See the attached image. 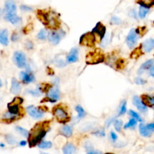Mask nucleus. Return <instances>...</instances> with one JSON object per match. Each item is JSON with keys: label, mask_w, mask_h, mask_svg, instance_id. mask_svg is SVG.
<instances>
[{"label": "nucleus", "mask_w": 154, "mask_h": 154, "mask_svg": "<svg viewBox=\"0 0 154 154\" xmlns=\"http://www.w3.org/2000/svg\"><path fill=\"white\" fill-rule=\"evenodd\" d=\"M114 121V117H112V118L108 119V120L106 121V123H105L107 128H108V127L111 126V124Z\"/></svg>", "instance_id": "46"}, {"label": "nucleus", "mask_w": 154, "mask_h": 154, "mask_svg": "<svg viewBox=\"0 0 154 154\" xmlns=\"http://www.w3.org/2000/svg\"><path fill=\"white\" fill-rule=\"evenodd\" d=\"M141 100L142 101L143 103L146 105L147 107H150L153 108L154 105V98L150 95H146V94H144V95H141Z\"/></svg>", "instance_id": "20"}, {"label": "nucleus", "mask_w": 154, "mask_h": 154, "mask_svg": "<svg viewBox=\"0 0 154 154\" xmlns=\"http://www.w3.org/2000/svg\"><path fill=\"white\" fill-rule=\"evenodd\" d=\"M48 121H44L38 123L33 127V129L29 133V145L30 147H35L38 144L44 137L46 135L48 130L49 129Z\"/></svg>", "instance_id": "1"}, {"label": "nucleus", "mask_w": 154, "mask_h": 154, "mask_svg": "<svg viewBox=\"0 0 154 154\" xmlns=\"http://www.w3.org/2000/svg\"><path fill=\"white\" fill-rule=\"evenodd\" d=\"M2 81H1V80H0V87H2Z\"/></svg>", "instance_id": "56"}, {"label": "nucleus", "mask_w": 154, "mask_h": 154, "mask_svg": "<svg viewBox=\"0 0 154 154\" xmlns=\"http://www.w3.org/2000/svg\"><path fill=\"white\" fill-rule=\"evenodd\" d=\"M10 92L14 95H18L21 92V86L16 78H12Z\"/></svg>", "instance_id": "16"}, {"label": "nucleus", "mask_w": 154, "mask_h": 154, "mask_svg": "<svg viewBox=\"0 0 154 154\" xmlns=\"http://www.w3.org/2000/svg\"><path fill=\"white\" fill-rule=\"evenodd\" d=\"M138 3L142 6L150 8L154 5V0H138Z\"/></svg>", "instance_id": "28"}, {"label": "nucleus", "mask_w": 154, "mask_h": 154, "mask_svg": "<svg viewBox=\"0 0 154 154\" xmlns=\"http://www.w3.org/2000/svg\"><path fill=\"white\" fill-rule=\"evenodd\" d=\"M26 111L28 112L29 114L35 119H40L43 117L44 116V111L40 108H36V107L33 106V105H30V106L27 107Z\"/></svg>", "instance_id": "7"}, {"label": "nucleus", "mask_w": 154, "mask_h": 154, "mask_svg": "<svg viewBox=\"0 0 154 154\" xmlns=\"http://www.w3.org/2000/svg\"><path fill=\"white\" fill-rule=\"evenodd\" d=\"M139 132L140 134H141L142 136L146 137V138L150 137L153 133L152 132L150 131L147 127L144 124H143V123H141V124L139 125Z\"/></svg>", "instance_id": "24"}, {"label": "nucleus", "mask_w": 154, "mask_h": 154, "mask_svg": "<svg viewBox=\"0 0 154 154\" xmlns=\"http://www.w3.org/2000/svg\"><path fill=\"white\" fill-rule=\"evenodd\" d=\"M5 140L8 142V144H11V145H13V144H15L17 143V140L12 135H11V134L5 135Z\"/></svg>", "instance_id": "34"}, {"label": "nucleus", "mask_w": 154, "mask_h": 154, "mask_svg": "<svg viewBox=\"0 0 154 154\" xmlns=\"http://www.w3.org/2000/svg\"><path fill=\"white\" fill-rule=\"evenodd\" d=\"M23 99L22 98H20V97H16V98H14L13 99V101H12V103L14 104H17V105H20V104L23 103Z\"/></svg>", "instance_id": "41"}, {"label": "nucleus", "mask_w": 154, "mask_h": 154, "mask_svg": "<svg viewBox=\"0 0 154 154\" xmlns=\"http://www.w3.org/2000/svg\"><path fill=\"white\" fill-rule=\"evenodd\" d=\"M95 37L93 33H87L83 35L80 38V44L83 46L93 48L95 46Z\"/></svg>", "instance_id": "4"}, {"label": "nucleus", "mask_w": 154, "mask_h": 154, "mask_svg": "<svg viewBox=\"0 0 154 154\" xmlns=\"http://www.w3.org/2000/svg\"><path fill=\"white\" fill-rule=\"evenodd\" d=\"M53 114L57 121L60 123H66L70 120V116L68 112L60 105L54 107L53 109Z\"/></svg>", "instance_id": "3"}, {"label": "nucleus", "mask_w": 154, "mask_h": 154, "mask_svg": "<svg viewBox=\"0 0 154 154\" xmlns=\"http://www.w3.org/2000/svg\"><path fill=\"white\" fill-rule=\"evenodd\" d=\"M110 134H111V138L112 141H116V139H117V135L116 134V133H115L114 132H111Z\"/></svg>", "instance_id": "47"}, {"label": "nucleus", "mask_w": 154, "mask_h": 154, "mask_svg": "<svg viewBox=\"0 0 154 154\" xmlns=\"http://www.w3.org/2000/svg\"><path fill=\"white\" fill-rule=\"evenodd\" d=\"M141 48H143V51L145 53H149L154 48V40L153 38H149L142 43Z\"/></svg>", "instance_id": "18"}, {"label": "nucleus", "mask_w": 154, "mask_h": 154, "mask_svg": "<svg viewBox=\"0 0 154 154\" xmlns=\"http://www.w3.org/2000/svg\"><path fill=\"white\" fill-rule=\"evenodd\" d=\"M38 147L41 149H49L52 147V142L46 141H41L38 144Z\"/></svg>", "instance_id": "29"}, {"label": "nucleus", "mask_w": 154, "mask_h": 154, "mask_svg": "<svg viewBox=\"0 0 154 154\" xmlns=\"http://www.w3.org/2000/svg\"><path fill=\"white\" fill-rule=\"evenodd\" d=\"M30 94H31L32 95H35V96H39L40 95V92L38 90H29L27 91Z\"/></svg>", "instance_id": "44"}, {"label": "nucleus", "mask_w": 154, "mask_h": 154, "mask_svg": "<svg viewBox=\"0 0 154 154\" xmlns=\"http://www.w3.org/2000/svg\"><path fill=\"white\" fill-rule=\"evenodd\" d=\"M132 102L134 104V106H136L138 110L141 112V113H145L147 111V107L144 105L141 100V98L138 96V95H134L133 96Z\"/></svg>", "instance_id": "9"}, {"label": "nucleus", "mask_w": 154, "mask_h": 154, "mask_svg": "<svg viewBox=\"0 0 154 154\" xmlns=\"http://www.w3.org/2000/svg\"><path fill=\"white\" fill-rule=\"evenodd\" d=\"M13 60L15 65L20 69H23L26 66V55L23 52L16 51L14 54Z\"/></svg>", "instance_id": "5"}, {"label": "nucleus", "mask_w": 154, "mask_h": 154, "mask_svg": "<svg viewBox=\"0 0 154 154\" xmlns=\"http://www.w3.org/2000/svg\"><path fill=\"white\" fill-rule=\"evenodd\" d=\"M37 37H38V39L40 40H44L45 38H46L47 37V32L45 30H40L39 33H38V35H37Z\"/></svg>", "instance_id": "37"}, {"label": "nucleus", "mask_w": 154, "mask_h": 154, "mask_svg": "<svg viewBox=\"0 0 154 154\" xmlns=\"http://www.w3.org/2000/svg\"><path fill=\"white\" fill-rule=\"evenodd\" d=\"M2 14V9H0V17H1Z\"/></svg>", "instance_id": "54"}, {"label": "nucleus", "mask_w": 154, "mask_h": 154, "mask_svg": "<svg viewBox=\"0 0 154 154\" xmlns=\"http://www.w3.org/2000/svg\"><path fill=\"white\" fill-rule=\"evenodd\" d=\"M138 40V34L137 33V32L135 31V30L132 29V30H130V32L129 33L128 35L126 37V44L128 45V47L129 48H132L135 46L137 41Z\"/></svg>", "instance_id": "6"}, {"label": "nucleus", "mask_w": 154, "mask_h": 154, "mask_svg": "<svg viewBox=\"0 0 154 154\" xmlns=\"http://www.w3.org/2000/svg\"><path fill=\"white\" fill-rule=\"evenodd\" d=\"M20 78L22 82L25 84H28L33 82L35 80V76L31 73L26 72H21L20 73Z\"/></svg>", "instance_id": "12"}, {"label": "nucleus", "mask_w": 154, "mask_h": 154, "mask_svg": "<svg viewBox=\"0 0 154 154\" xmlns=\"http://www.w3.org/2000/svg\"><path fill=\"white\" fill-rule=\"evenodd\" d=\"M0 146L2 147H5V145H4L3 144H0Z\"/></svg>", "instance_id": "55"}, {"label": "nucleus", "mask_w": 154, "mask_h": 154, "mask_svg": "<svg viewBox=\"0 0 154 154\" xmlns=\"http://www.w3.org/2000/svg\"><path fill=\"white\" fill-rule=\"evenodd\" d=\"M20 146H22V147H24V146H26V141H21L20 142Z\"/></svg>", "instance_id": "53"}, {"label": "nucleus", "mask_w": 154, "mask_h": 154, "mask_svg": "<svg viewBox=\"0 0 154 154\" xmlns=\"http://www.w3.org/2000/svg\"><path fill=\"white\" fill-rule=\"evenodd\" d=\"M105 154H114V153H105Z\"/></svg>", "instance_id": "57"}, {"label": "nucleus", "mask_w": 154, "mask_h": 154, "mask_svg": "<svg viewBox=\"0 0 154 154\" xmlns=\"http://www.w3.org/2000/svg\"><path fill=\"white\" fill-rule=\"evenodd\" d=\"M92 33H93L94 34L95 33V34L98 35L100 36L101 39L102 40L104 37H105V33H106V27H105L102 23L98 22V23L95 25V27L93 28Z\"/></svg>", "instance_id": "11"}, {"label": "nucleus", "mask_w": 154, "mask_h": 154, "mask_svg": "<svg viewBox=\"0 0 154 154\" xmlns=\"http://www.w3.org/2000/svg\"><path fill=\"white\" fill-rule=\"evenodd\" d=\"M5 19L13 25L20 24L22 21L21 17H18L16 14H5Z\"/></svg>", "instance_id": "14"}, {"label": "nucleus", "mask_w": 154, "mask_h": 154, "mask_svg": "<svg viewBox=\"0 0 154 154\" xmlns=\"http://www.w3.org/2000/svg\"><path fill=\"white\" fill-rule=\"evenodd\" d=\"M5 10L6 14H16V2L14 0H6L5 2Z\"/></svg>", "instance_id": "10"}, {"label": "nucleus", "mask_w": 154, "mask_h": 154, "mask_svg": "<svg viewBox=\"0 0 154 154\" xmlns=\"http://www.w3.org/2000/svg\"><path fill=\"white\" fill-rule=\"evenodd\" d=\"M62 153L64 154H75V146L72 143H68L62 147Z\"/></svg>", "instance_id": "21"}, {"label": "nucleus", "mask_w": 154, "mask_h": 154, "mask_svg": "<svg viewBox=\"0 0 154 154\" xmlns=\"http://www.w3.org/2000/svg\"><path fill=\"white\" fill-rule=\"evenodd\" d=\"M126 111V101L124 100L123 101V102L120 105V111H119V116H121V115L124 114Z\"/></svg>", "instance_id": "36"}, {"label": "nucleus", "mask_w": 154, "mask_h": 154, "mask_svg": "<svg viewBox=\"0 0 154 154\" xmlns=\"http://www.w3.org/2000/svg\"><path fill=\"white\" fill-rule=\"evenodd\" d=\"M75 110L77 111V114H78L77 115V118H78L79 120L83 118V117L86 115L85 111H84V108H83L81 106H80V105H77V106L75 107Z\"/></svg>", "instance_id": "30"}, {"label": "nucleus", "mask_w": 154, "mask_h": 154, "mask_svg": "<svg viewBox=\"0 0 154 154\" xmlns=\"http://www.w3.org/2000/svg\"><path fill=\"white\" fill-rule=\"evenodd\" d=\"M17 118H18V115L10 113L9 111L5 112V113L2 115V119H3L4 121L8 122V123H11V122L17 120Z\"/></svg>", "instance_id": "25"}, {"label": "nucleus", "mask_w": 154, "mask_h": 154, "mask_svg": "<svg viewBox=\"0 0 154 154\" xmlns=\"http://www.w3.org/2000/svg\"><path fill=\"white\" fill-rule=\"evenodd\" d=\"M153 59H150V60L145 62L144 63H143V64L141 65L140 69H138V74H142L143 72H144L145 70H149V69L153 66Z\"/></svg>", "instance_id": "23"}, {"label": "nucleus", "mask_w": 154, "mask_h": 154, "mask_svg": "<svg viewBox=\"0 0 154 154\" xmlns=\"http://www.w3.org/2000/svg\"><path fill=\"white\" fill-rule=\"evenodd\" d=\"M20 9H21L23 12H33V8L30 6H27L26 5H22L20 6Z\"/></svg>", "instance_id": "42"}, {"label": "nucleus", "mask_w": 154, "mask_h": 154, "mask_svg": "<svg viewBox=\"0 0 154 154\" xmlns=\"http://www.w3.org/2000/svg\"><path fill=\"white\" fill-rule=\"evenodd\" d=\"M78 50L77 48H72V50L69 52V55L67 56V61L68 62H70V63H72V62H75L78 61Z\"/></svg>", "instance_id": "17"}, {"label": "nucleus", "mask_w": 154, "mask_h": 154, "mask_svg": "<svg viewBox=\"0 0 154 154\" xmlns=\"http://www.w3.org/2000/svg\"><path fill=\"white\" fill-rule=\"evenodd\" d=\"M149 12V8L141 5L139 8V17L140 18H144Z\"/></svg>", "instance_id": "31"}, {"label": "nucleus", "mask_w": 154, "mask_h": 154, "mask_svg": "<svg viewBox=\"0 0 154 154\" xmlns=\"http://www.w3.org/2000/svg\"><path fill=\"white\" fill-rule=\"evenodd\" d=\"M125 65H126V62H125V60L123 59H119L118 60L116 61V68L118 69H122L123 68L125 67Z\"/></svg>", "instance_id": "38"}, {"label": "nucleus", "mask_w": 154, "mask_h": 154, "mask_svg": "<svg viewBox=\"0 0 154 154\" xmlns=\"http://www.w3.org/2000/svg\"><path fill=\"white\" fill-rule=\"evenodd\" d=\"M8 32L6 29L0 30V44L4 46H7L8 44Z\"/></svg>", "instance_id": "19"}, {"label": "nucleus", "mask_w": 154, "mask_h": 154, "mask_svg": "<svg viewBox=\"0 0 154 154\" xmlns=\"http://www.w3.org/2000/svg\"><path fill=\"white\" fill-rule=\"evenodd\" d=\"M94 134H95V135H97V136L98 137H104L105 135V131H104V130H98V131L94 132Z\"/></svg>", "instance_id": "45"}, {"label": "nucleus", "mask_w": 154, "mask_h": 154, "mask_svg": "<svg viewBox=\"0 0 154 154\" xmlns=\"http://www.w3.org/2000/svg\"><path fill=\"white\" fill-rule=\"evenodd\" d=\"M37 17H38V20H39L43 24L45 25L46 26H48V22H49L50 20V17H51V15H50L48 12L43 10H38V12H37Z\"/></svg>", "instance_id": "13"}, {"label": "nucleus", "mask_w": 154, "mask_h": 154, "mask_svg": "<svg viewBox=\"0 0 154 154\" xmlns=\"http://www.w3.org/2000/svg\"><path fill=\"white\" fill-rule=\"evenodd\" d=\"M18 39V34L17 33H13V35H12V40L13 41H17V40Z\"/></svg>", "instance_id": "50"}, {"label": "nucleus", "mask_w": 154, "mask_h": 154, "mask_svg": "<svg viewBox=\"0 0 154 154\" xmlns=\"http://www.w3.org/2000/svg\"><path fill=\"white\" fill-rule=\"evenodd\" d=\"M8 111L10 112V113L16 115L20 114V107H19V105L10 102V103L8 104Z\"/></svg>", "instance_id": "26"}, {"label": "nucleus", "mask_w": 154, "mask_h": 154, "mask_svg": "<svg viewBox=\"0 0 154 154\" xmlns=\"http://www.w3.org/2000/svg\"><path fill=\"white\" fill-rule=\"evenodd\" d=\"M136 124H137V120H135V119L134 118L130 119L128 123H126V124L124 126V129H128V128H131V127H134Z\"/></svg>", "instance_id": "35"}, {"label": "nucleus", "mask_w": 154, "mask_h": 154, "mask_svg": "<svg viewBox=\"0 0 154 154\" xmlns=\"http://www.w3.org/2000/svg\"><path fill=\"white\" fill-rule=\"evenodd\" d=\"M134 82H135L136 84H138V85H142V84H146L147 81L143 78H141V77H137L136 78L134 79Z\"/></svg>", "instance_id": "40"}, {"label": "nucleus", "mask_w": 154, "mask_h": 154, "mask_svg": "<svg viewBox=\"0 0 154 154\" xmlns=\"http://www.w3.org/2000/svg\"><path fill=\"white\" fill-rule=\"evenodd\" d=\"M114 126L115 129L117 132L121 131L122 126H123V121L121 120H114Z\"/></svg>", "instance_id": "33"}, {"label": "nucleus", "mask_w": 154, "mask_h": 154, "mask_svg": "<svg viewBox=\"0 0 154 154\" xmlns=\"http://www.w3.org/2000/svg\"><path fill=\"white\" fill-rule=\"evenodd\" d=\"M46 99L51 102H55L59 99V91L57 87L50 88L48 93V98Z\"/></svg>", "instance_id": "8"}, {"label": "nucleus", "mask_w": 154, "mask_h": 154, "mask_svg": "<svg viewBox=\"0 0 154 154\" xmlns=\"http://www.w3.org/2000/svg\"><path fill=\"white\" fill-rule=\"evenodd\" d=\"M16 130L17 131V132L20 133L21 135H23L25 138H28L29 136V132L26 129L23 128V127H20V126H17Z\"/></svg>", "instance_id": "32"}, {"label": "nucleus", "mask_w": 154, "mask_h": 154, "mask_svg": "<svg viewBox=\"0 0 154 154\" xmlns=\"http://www.w3.org/2000/svg\"><path fill=\"white\" fill-rule=\"evenodd\" d=\"M147 127L148 128V129L150 130V131H151L153 132L154 130V124L153 123H150V124H148L147 126Z\"/></svg>", "instance_id": "49"}, {"label": "nucleus", "mask_w": 154, "mask_h": 154, "mask_svg": "<svg viewBox=\"0 0 154 154\" xmlns=\"http://www.w3.org/2000/svg\"><path fill=\"white\" fill-rule=\"evenodd\" d=\"M59 132L61 134H62L63 136L66 137V138H70L72 135V129L70 126H63L59 130Z\"/></svg>", "instance_id": "22"}, {"label": "nucleus", "mask_w": 154, "mask_h": 154, "mask_svg": "<svg viewBox=\"0 0 154 154\" xmlns=\"http://www.w3.org/2000/svg\"><path fill=\"white\" fill-rule=\"evenodd\" d=\"M142 54V48H141V47H138V48H137L136 49H134V51H132V53L131 54V57L132 58V59H138V58L140 57Z\"/></svg>", "instance_id": "27"}, {"label": "nucleus", "mask_w": 154, "mask_h": 154, "mask_svg": "<svg viewBox=\"0 0 154 154\" xmlns=\"http://www.w3.org/2000/svg\"><path fill=\"white\" fill-rule=\"evenodd\" d=\"M105 61V55L101 50L96 49L93 52H90L86 56V62L89 65H95Z\"/></svg>", "instance_id": "2"}, {"label": "nucleus", "mask_w": 154, "mask_h": 154, "mask_svg": "<svg viewBox=\"0 0 154 154\" xmlns=\"http://www.w3.org/2000/svg\"><path fill=\"white\" fill-rule=\"evenodd\" d=\"M87 154H102V153L98 150H91L90 151H87Z\"/></svg>", "instance_id": "48"}, {"label": "nucleus", "mask_w": 154, "mask_h": 154, "mask_svg": "<svg viewBox=\"0 0 154 154\" xmlns=\"http://www.w3.org/2000/svg\"><path fill=\"white\" fill-rule=\"evenodd\" d=\"M121 23V20L117 17H113L111 19V23L113 24H120Z\"/></svg>", "instance_id": "43"}, {"label": "nucleus", "mask_w": 154, "mask_h": 154, "mask_svg": "<svg viewBox=\"0 0 154 154\" xmlns=\"http://www.w3.org/2000/svg\"><path fill=\"white\" fill-rule=\"evenodd\" d=\"M129 114L130 115H131L132 116L133 118L135 119V120H137V121H139L141 122V116L138 115V113H136L135 111H134L133 110H130L129 111Z\"/></svg>", "instance_id": "39"}, {"label": "nucleus", "mask_w": 154, "mask_h": 154, "mask_svg": "<svg viewBox=\"0 0 154 154\" xmlns=\"http://www.w3.org/2000/svg\"><path fill=\"white\" fill-rule=\"evenodd\" d=\"M26 48H28V49H32V48H33V43L30 42V41H28V42L26 43Z\"/></svg>", "instance_id": "52"}, {"label": "nucleus", "mask_w": 154, "mask_h": 154, "mask_svg": "<svg viewBox=\"0 0 154 154\" xmlns=\"http://www.w3.org/2000/svg\"><path fill=\"white\" fill-rule=\"evenodd\" d=\"M48 39L51 44L56 45L61 40V35L56 31H51L48 34Z\"/></svg>", "instance_id": "15"}, {"label": "nucleus", "mask_w": 154, "mask_h": 154, "mask_svg": "<svg viewBox=\"0 0 154 154\" xmlns=\"http://www.w3.org/2000/svg\"><path fill=\"white\" fill-rule=\"evenodd\" d=\"M149 70H150V75L152 76V77H154V66H153H153H151Z\"/></svg>", "instance_id": "51"}]
</instances>
